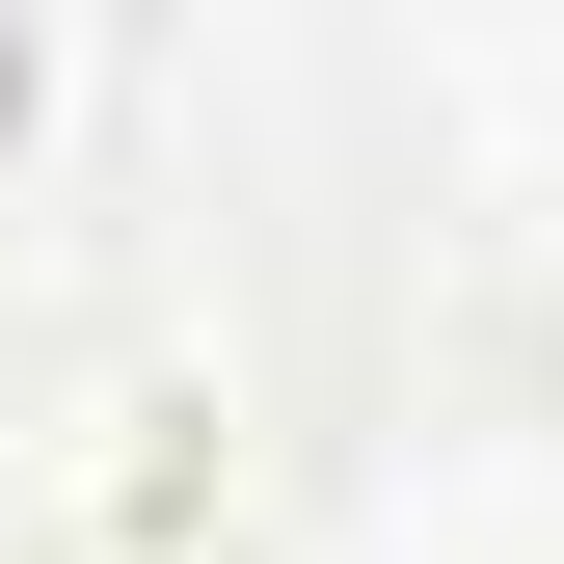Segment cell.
Returning <instances> with one entry per match:
<instances>
[{"label": "cell", "mask_w": 564, "mask_h": 564, "mask_svg": "<svg viewBox=\"0 0 564 564\" xmlns=\"http://www.w3.org/2000/svg\"><path fill=\"white\" fill-rule=\"evenodd\" d=\"M108 108H134V54H108V28H0V188H28L54 134H108Z\"/></svg>", "instance_id": "7a4b0ae2"}, {"label": "cell", "mask_w": 564, "mask_h": 564, "mask_svg": "<svg viewBox=\"0 0 564 564\" xmlns=\"http://www.w3.org/2000/svg\"><path fill=\"white\" fill-rule=\"evenodd\" d=\"M0 564H28V538H0Z\"/></svg>", "instance_id": "3957f363"}, {"label": "cell", "mask_w": 564, "mask_h": 564, "mask_svg": "<svg viewBox=\"0 0 564 564\" xmlns=\"http://www.w3.org/2000/svg\"><path fill=\"white\" fill-rule=\"evenodd\" d=\"M0 538L28 564H242L269 538V403L216 377V349H108V377H54Z\"/></svg>", "instance_id": "6da1fadb"}]
</instances>
